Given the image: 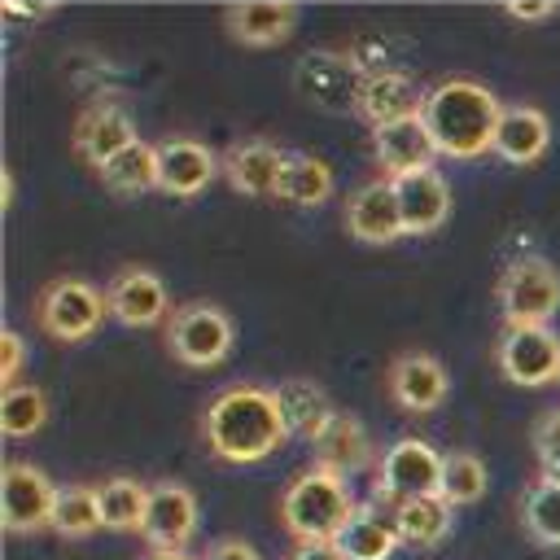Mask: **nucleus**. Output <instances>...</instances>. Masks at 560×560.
I'll list each match as a JSON object with an SVG mask.
<instances>
[{
    "mask_svg": "<svg viewBox=\"0 0 560 560\" xmlns=\"http://www.w3.org/2000/svg\"><path fill=\"white\" fill-rule=\"evenodd\" d=\"M4 13H9V18H22V13H35V18H39V13H48V4H22V0H9Z\"/></svg>",
    "mask_w": 560,
    "mask_h": 560,
    "instance_id": "58836bf2",
    "label": "nucleus"
},
{
    "mask_svg": "<svg viewBox=\"0 0 560 560\" xmlns=\"http://www.w3.org/2000/svg\"><path fill=\"white\" fill-rule=\"evenodd\" d=\"M276 398H280V411H284L289 438H306V442H315V438L332 424V416H337L332 402H328V394H324L315 381H302V376L276 385Z\"/></svg>",
    "mask_w": 560,
    "mask_h": 560,
    "instance_id": "393cba45",
    "label": "nucleus"
},
{
    "mask_svg": "<svg viewBox=\"0 0 560 560\" xmlns=\"http://www.w3.org/2000/svg\"><path fill=\"white\" fill-rule=\"evenodd\" d=\"M289 560H346L337 542H298L289 551Z\"/></svg>",
    "mask_w": 560,
    "mask_h": 560,
    "instance_id": "4c0bfd02",
    "label": "nucleus"
},
{
    "mask_svg": "<svg viewBox=\"0 0 560 560\" xmlns=\"http://www.w3.org/2000/svg\"><path fill=\"white\" fill-rule=\"evenodd\" d=\"M442 459L429 442L420 438H398L381 459H376V477H372V494L376 503H411V499H424V494H438L442 486Z\"/></svg>",
    "mask_w": 560,
    "mask_h": 560,
    "instance_id": "423d86ee",
    "label": "nucleus"
},
{
    "mask_svg": "<svg viewBox=\"0 0 560 560\" xmlns=\"http://www.w3.org/2000/svg\"><path fill=\"white\" fill-rule=\"evenodd\" d=\"M494 363L512 385H551L560 381V337L547 324H503Z\"/></svg>",
    "mask_w": 560,
    "mask_h": 560,
    "instance_id": "6e6552de",
    "label": "nucleus"
},
{
    "mask_svg": "<svg viewBox=\"0 0 560 560\" xmlns=\"http://www.w3.org/2000/svg\"><path fill=\"white\" fill-rule=\"evenodd\" d=\"M201 438L228 464H258V459L276 455L289 438L276 389L228 385L223 394L210 398V407L201 416Z\"/></svg>",
    "mask_w": 560,
    "mask_h": 560,
    "instance_id": "f257e3e1",
    "label": "nucleus"
},
{
    "mask_svg": "<svg viewBox=\"0 0 560 560\" xmlns=\"http://www.w3.org/2000/svg\"><path fill=\"white\" fill-rule=\"evenodd\" d=\"M394 525H398L402 547H438L455 525V508L442 494H424V499L398 503L394 508Z\"/></svg>",
    "mask_w": 560,
    "mask_h": 560,
    "instance_id": "a878e982",
    "label": "nucleus"
},
{
    "mask_svg": "<svg viewBox=\"0 0 560 560\" xmlns=\"http://www.w3.org/2000/svg\"><path fill=\"white\" fill-rule=\"evenodd\" d=\"M499 311L508 324H547L560 311V267L525 254L499 280Z\"/></svg>",
    "mask_w": 560,
    "mask_h": 560,
    "instance_id": "0eeeda50",
    "label": "nucleus"
},
{
    "mask_svg": "<svg viewBox=\"0 0 560 560\" xmlns=\"http://www.w3.org/2000/svg\"><path fill=\"white\" fill-rule=\"evenodd\" d=\"M424 109V92L416 88V79L407 70H372L359 88V114L372 127L398 122V118H416Z\"/></svg>",
    "mask_w": 560,
    "mask_h": 560,
    "instance_id": "6ab92c4d",
    "label": "nucleus"
},
{
    "mask_svg": "<svg viewBox=\"0 0 560 560\" xmlns=\"http://www.w3.org/2000/svg\"><path fill=\"white\" fill-rule=\"evenodd\" d=\"M127 144H136V122L127 114V105L118 101H96L74 118V153L101 171L114 153H122Z\"/></svg>",
    "mask_w": 560,
    "mask_h": 560,
    "instance_id": "2eb2a0df",
    "label": "nucleus"
},
{
    "mask_svg": "<svg viewBox=\"0 0 560 560\" xmlns=\"http://www.w3.org/2000/svg\"><path fill=\"white\" fill-rule=\"evenodd\" d=\"M337 547L346 560H389L402 538L394 525V508L385 512L381 503H359L354 516L346 521V529L337 534Z\"/></svg>",
    "mask_w": 560,
    "mask_h": 560,
    "instance_id": "5701e85b",
    "label": "nucleus"
},
{
    "mask_svg": "<svg viewBox=\"0 0 560 560\" xmlns=\"http://www.w3.org/2000/svg\"><path fill=\"white\" fill-rule=\"evenodd\" d=\"M105 298H109V315L127 328H153V324L171 319V293H166L162 276L149 267H122L109 280Z\"/></svg>",
    "mask_w": 560,
    "mask_h": 560,
    "instance_id": "ddd939ff",
    "label": "nucleus"
},
{
    "mask_svg": "<svg viewBox=\"0 0 560 560\" xmlns=\"http://www.w3.org/2000/svg\"><path fill=\"white\" fill-rule=\"evenodd\" d=\"M96 494H101L105 529H140L144 508H149V486H140L136 477H109L96 486Z\"/></svg>",
    "mask_w": 560,
    "mask_h": 560,
    "instance_id": "c756f323",
    "label": "nucleus"
},
{
    "mask_svg": "<svg viewBox=\"0 0 560 560\" xmlns=\"http://www.w3.org/2000/svg\"><path fill=\"white\" fill-rule=\"evenodd\" d=\"M284 162H289V153H284L280 144L254 136V140H236V144L223 153V175H228V184H232L236 192H245V197H276Z\"/></svg>",
    "mask_w": 560,
    "mask_h": 560,
    "instance_id": "a211bd4d",
    "label": "nucleus"
},
{
    "mask_svg": "<svg viewBox=\"0 0 560 560\" xmlns=\"http://www.w3.org/2000/svg\"><path fill=\"white\" fill-rule=\"evenodd\" d=\"M368 70L354 61V52H337V48H319L306 52L293 66V83L298 92L319 105V109H359V88H363Z\"/></svg>",
    "mask_w": 560,
    "mask_h": 560,
    "instance_id": "9d476101",
    "label": "nucleus"
},
{
    "mask_svg": "<svg viewBox=\"0 0 560 560\" xmlns=\"http://www.w3.org/2000/svg\"><path fill=\"white\" fill-rule=\"evenodd\" d=\"M503 118L499 96L477 83V79H438L433 88H424V109L420 122L429 127L433 144L442 158H481L494 149V127Z\"/></svg>",
    "mask_w": 560,
    "mask_h": 560,
    "instance_id": "f03ea898",
    "label": "nucleus"
},
{
    "mask_svg": "<svg viewBox=\"0 0 560 560\" xmlns=\"http://www.w3.org/2000/svg\"><path fill=\"white\" fill-rule=\"evenodd\" d=\"M534 455H538L542 477L560 481V411H542L538 416V424H534Z\"/></svg>",
    "mask_w": 560,
    "mask_h": 560,
    "instance_id": "72a5a7b5",
    "label": "nucleus"
},
{
    "mask_svg": "<svg viewBox=\"0 0 560 560\" xmlns=\"http://www.w3.org/2000/svg\"><path fill=\"white\" fill-rule=\"evenodd\" d=\"M197 494L184 481H158L149 486V508L140 521V538L149 542V551H184L188 538L197 534Z\"/></svg>",
    "mask_w": 560,
    "mask_h": 560,
    "instance_id": "9b49d317",
    "label": "nucleus"
},
{
    "mask_svg": "<svg viewBox=\"0 0 560 560\" xmlns=\"http://www.w3.org/2000/svg\"><path fill=\"white\" fill-rule=\"evenodd\" d=\"M223 26L236 44L271 48L280 39H289V31L298 26V9L289 0H249V4L223 9Z\"/></svg>",
    "mask_w": 560,
    "mask_h": 560,
    "instance_id": "4be33fe9",
    "label": "nucleus"
},
{
    "mask_svg": "<svg viewBox=\"0 0 560 560\" xmlns=\"http://www.w3.org/2000/svg\"><path fill=\"white\" fill-rule=\"evenodd\" d=\"M346 228L354 241L363 245H389L402 232V210H398V192H394V179L381 175V179H368L350 192L346 201Z\"/></svg>",
    "mask_w": 560,
    "mask_h": 560,
    "instance_id": "4468645a",
    "label": "nucleus"
},
{
    "mask_svg": "<svg viewBox=\"0 0 560 560\" xmlns=\"http://www.w3.org/2000/svg\"><path fill=\"white\" fill-rule=\"evenodd\" d=\"M389 398L402 411H438L451 394V376L442 368V359L424 354V350H407L389 363Z\"/></svg>",
    "mask_w": 560,
    "mask_h": 560,
    "instance_id": "f3484780",
    "label": "nucleus"
},
{
    "mask_svg": "<svg viewBox=\"0 0 560 560\" xmlns=\"http://www.w3.org/2000/svg\"><path fill=\"white\" fill-rule=\"evenodd\" d=\"M96 175H101V184L109 192H122V197L144 192V188H158V153H153V144H140L136 140L122 153H114Z\"/></svg>",
    "mask_w": 560,
    "mask_h": 560,
    "instance_id": "cd10ccee",
    "label": "nucleus"
},
{
    "mask_svg": "<svg viewBox=\"0 0 560 560\" xmlns=\"http://www.w3.org/2000/svg\"><path fill=\"white\" fill-rule=\"evenodd\" d=\"M551 144V122L542 109L534 105H508L499 127H494V158H503L508 166H534Z\"/></svg>",
    "mask_w": 560,
    "mask_h": 560,
    "instance_id": "aec40b11",
    "label": "nucleus"
},
{
    "mask_svg": "<svg viewBox=\"0 0 560 560\" xmlns=\"http://www.w3.org/2000/svg\"><path fill=\"white\" fill-rule=\"evenodd\" d=\"M486 486H490V472H486L481 455H472V451H451V455L442 459V486H438V494H442L451 508L477 503V499L486 494Z\"/></svg>",
    "mask_w": 560,
    "mask_h": 560,
    "instance_id": "7c9ffc66",
    "label": "nucleus"
},
{
    "mask_svg": "<svg viewBox=\"0 0 560 560\" xmlns=\"http://www.w3.org/2000/svg\"><path fill=\"white\" fill-rule=\"evenodd\" d=\"M503 13L516 18V22H542V18L556 13V0H508Z\"/></svg>",
    "mask_w": 560,
    "mask_h": 560,
    "instance_id": "c9c22d12",
    "label": "nucleus"
},
{
    "mask_svg": "<svg viewBox=\"0 0 560 560\" xmlns=\"http://www.w3.org/2000/svg\"><path fill=\"white\" fill-rule=\"evenodd\" d=\"M276 197L289 206H324L332 197V166L315 153H289Z\"/></svg>",
    "mask_w": 560,
    "mask_h": 560,
    "instance_id": "bb28decb",
    "label": "nucleus"
},
{
    "mask_svg": "<svg viewBox=\"0 0 560 560\" xmlns=\"http://www.w3.org/2000/svg\"><path fill=\"white\" fill-rule=\"evenodd\" d=\"M22 359H26V346H22V337H18L13 328H4V337H0V381H4V389H9V385H18Z\"/></svg>",
    "mask_w": 560,
    "mask_h": 560,
    "instance_id": "f704fd0d",
    "label": "nucleus"
},
{
    "mask_svg": "<svg viewBox=\"0 0 560 560\" xmlns=\"http://www.w3.org/2000/svg\"><path fill=\"white\" fill-rule=\"evenodd\" d=\"M35 315H39V328L52 337V341H88L105 315H109V298L79 280V276H61L52 284H44L39 302H35Z\"/></svg>",
    "mask_w": 560,
    "mask_h": 560,
    "instance_id": "20e7f679",
    "label": "nucleus"
},
{
    "mask_svg": "<svg viewBox=\"0 0 560 560\" xmlns=\"http://www.w3.org/2000/svg\"><path fill=\"white\" fill-rule=\"evenodd\" d=\"M372 158L389 179H402V175H416V171H433L438 144H433L429 127L416 114V118L372 127Z\"/></svg>",
    "mask_w": 560,
    "mask_h": 560,
    "instance_id": "dca6fc26",
    "label": "nucleus"
},
{
    "mask_svg": "<svg viewBox=\"0 0 560 560\" xmlns=\"http://www.w3.org/2000/svg\"><path fill=\"white\" fill-rule=\"evenodd\" d=\"M48 420V398L39 385H9L0 394V433L4 438H31Z\"/></svg>",
    "mask_w": 560,
    "mask_h": 560,
    "instance_id": "473e14b6",
    "label": "nucleus"
},
{
    "mask_svg": "<svg viewBox=\"0 0 560 560\" xmlns=\"http://www.w3.org/2000/svg\"><path fill=\"white\" fill-rule=\"evenodd\" d=\"M232 319L223 306L214 302H184L171 311L166 319V350L184 363V368H214L228 359L232 350Z\"/></svg>",
    "mask_w": 560,
    "mask_h": 560,
    "instance_id": "39448f33",
    "label": "nucleus"
},
{
    "mask_svg": "<svg viewBox=\"0 0 560 560\" xmlns=\"http://www.w3.org/2000/svg\"><path fill=\"white\" fill-rule=\"evenodd\" d=\"M354 508L359 503H354L346 477H337L319 464L298 472L280 494V521L298 542H337V534L346 529Z\"/></svg>",
    "mask_w": 560,
    "mask_h": 560,
    "instance_id": "7ed1b4c3",
    "label": "nucleus"
},
{
    "mask_svg": "<svg viewBox=\"0 0 560 560\" xmlns=\"http://www.w3.org/2000/svg\"><path fill=\"white\" fill-rule=\"evenodd\" d=\"M311 451H315V464L328 468V472H337V477H354V472H363L372 464V438L346 411L332 416V424L311 442Z\"/></svg>",
    "mask_w": 560,
    "mask_h": 560,
    "instance_id": "b1692460",
    "label": "nucleus"
},
{
    "mask_svg": "<svg viewBox=\"0 0 560 560\" xmlns=\"http://www.w3.org/2000/svg\"><path fill=\"white\" fill-rule=\"evenodd\" d=\"M57 486L48 481L44 468L35 464H4L0 472V521L9 534H39L52 529V508H57Z\"/></svg>",
    "mask_w": 560,
    "mask_h": 560,
    "instance_id": "1a4fd4ad",
    "label": "nucleus"
},
{
    "mask_svg": "<svg viewBox=\"0 0 560 560\" xmlns=\"http://www.w3.org/2000/svg\"><path fill=\"white\" fill-rule=\"evenodd\" d=\"M153 153H158V188L171 197H197L223 171V158L192 136H171L153 144Z\"/></svg>",
    "mask_w": 560,
    "mask_h": 560,
    "instance_id": "f8f14e48",
    "label": "nucleus"
},
{
    "mask_svg": "<svg viewBox=\"0 0 560 560\" xmlns=\"http://www.w3.org/2000/svg\"><path fill=\"white\" fill-rule=\"evenodd\" d=\"M105 521H101V494H96V486H61L57 508H52V529L61 538H88Z\"/></svg>",
    "mask_w": 560,
    "mask_h": 560,
    "instance_id": "2f4dec72",
    "label": "nucleus"
},
{
    "mask_svg": "<svg viewBox=\"0 0 560 560\" xmlns=\"http://www.w3.org/2000/svg\"><path fill=\"white\" fill-rule=\"evenodd\" d=\"M149 560H192L188 551H149Z\"/></svg>",
    "mask_w": 560,
    "mask_h": 560,
    "instance_id": "ea45409f",
    "label": "nucleus"
},
{
    "mask_svg": "<svg viewBox=\"0 0 560 560\" xmlns=\"http://www.w3.org/2000/svg\"><path fill=\"white\" fill-rule=\"evenodd\" d=\"M394 192H398V210H402V232L407 236H424L433 228L446 223L451 214V188L438 171H416V175H402L394 179Z\"/></svg>",
    "mask_w": 560,
    "mask_h": 560,
    "instance_id": "412c9836",
    "label": "nucleus"
},
{
    "mask_svg": "<svg viewBox=\"0 0 560 560\" xmlns=\"http://www.w3.org/2000/svg\"><path fill=\"white\" fill-rule=\"evenodd\" d=\"M201 560H262V556L245 538H219V542H210V551Z\"/></svg>",
    "mask_w": 560,
    "mask_h": 560,
    "instance_id": "e433bc0d",
    "label": "nucleus"
},
{
    "mask_svg": "<svg viewBox=\"0 0 560 560\" xmlns=\"http://www.w3.org/2000/svg\"><path fill=\"white\" fill-rule=\"evenodd\" d=\"M521 525L538 547H560V481L538 477L521 499Z\"/></svg>",
    "mask_w": 560,
    "mask_h": 560,
    "instance_id": "c85d7f7f",
    "label": "nucleus"
}]
</instances>
